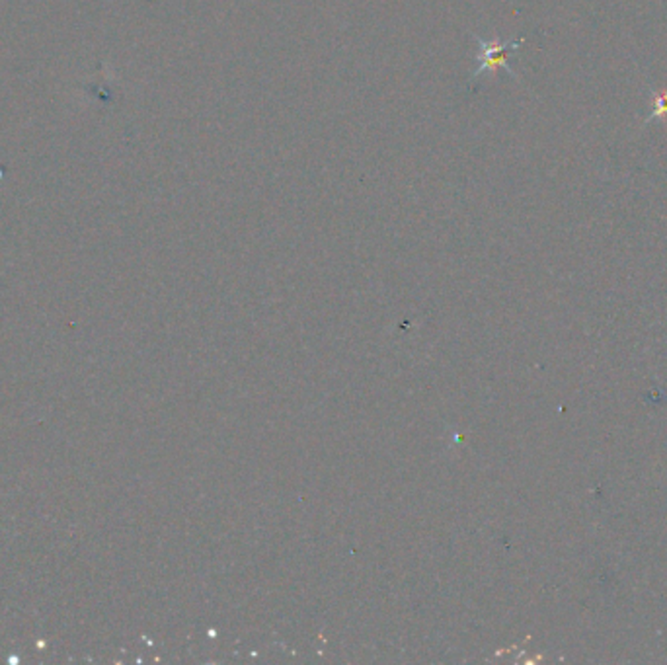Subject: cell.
<instances>
[{"mask_svg":"<svg viewBox=\"0 0 667 665\" xmlns=\"http://www.w3.org/2000/svg\"><path fill=\"white\" fill-rule=\"evenodd\" d=\"M474 40L478 43V67L474 69L470 79H478L484 72H496V71H506L513 79L519 81L517 72L511 69L509 65V55L516 53V51L523 45V37L521 40H484L480 35H474Z\"/></svg>","mask_w":667,"mask_h":665,"instance_id":"6da1fadb","label":"cell"},{"mask_svg":"<svg viewBox=\"0 0 667 665\" xmlns=\"http://www.w3.org/2000/svg\"><path fill=\"white\" fill-rule=\"evenodd\" d=\"M652 121H662L667 127V91H652V110L644 120V127Z\"/></svg>","mask_w":667,"mask_h":665,"instance_id":"7a4b0ae2","label":"cell"}]
</instances>
